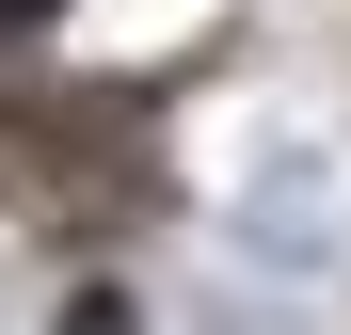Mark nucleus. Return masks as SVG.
<instances>
[{"instance_id":"nucleus-1","label":"nucleus","mask_w":351,"mask_h":335,"mask_svg":"<svg viewBox=\"0 0 351 335\" xmlns=\"http://www.w3.org/2000/svg\"><path fill=\"white\" fill-rule=\"evenodd\" d=\"M16 32H48V0H0V48H16Z\"/></svg>"}]
</instances>
